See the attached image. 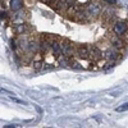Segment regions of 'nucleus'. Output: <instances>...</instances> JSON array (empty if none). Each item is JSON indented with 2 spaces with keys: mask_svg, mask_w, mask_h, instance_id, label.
Instances as JSON below:
<instances>
[{
  "mask_svg": "<svg viewBox=\"0 0 128 128\" xmlns=\"http://www.w3.org/2000/svg\"><path fill=\"white\" fill-rule=\"evenodd\" d=\"M102 12L101 9V5L98 4V3H90L87 6H86V14H87V18H98Z\"/></svg>",
  "mask_w": 128,
  "mask_h": 128,
  "instance_id": "nucleus-1",
  "label": "nucleus"
},
{
  "mask_svg": "<svg viewBox=\"0 0 128 128\" xmlns=\"http://www.w3.org/2000/svg\"><path fill=\"white\" fill-rule=\"evenodd\" d=\"M60 48H62V54L67 58H72L74 55V48L72 45V42L67 38H63L60 42Z\"/></svg>",
  "mask_w": 128,
  "mask_h": 128,
  "instance_id": "nucleus-2",
  "label": "nucleus"
},
{
  "mask_svg": "<svg viewBox=\"0 0 128 128\" xmlns=\"http://www.w3.org/2000/svg\"><path fill=\"white\" fill-rule=\"evenodd\" d=\"M113 31H114V35L122 37L128 34V24L126 22H123V20H118V22H115Z\"/></svg>",
  "mask_w": 128,
  "mask_h": 128,
  "instance_id": "nucleus-3",
  "label": "nucleus"
},
{
  "mask_svg": "<svg viewBox=\"0 0 128 128\" xmlns=\"http://www.w3.org/2000/svg\"><path fill=\"white\" fill-rule=\"evenodd\" d=\"M74 55L80 59H88L90 58V48L87 45H80L74 48Z\"/></svg>",
  "mask_w": 128,
  "mask_h": 128,
  "instance_id": "nucleus-4",
  "label": "nucleus"
},
{
  "mask_svg": "<svg viewBox=\"0 0 128 128\" xmlns=\"http://www.w3.org/2000/svg\"><path fill=\"white\" fill-rule=\"evenodd\" d=\"M102 54H104V58H106L108 60H116L119 58V51H118V49L114 48V46L106 49Z\"/></svg>",
  "mask_w": 128,
  "mask_h": 128,
  "instance_id": "nucleus-5",
  "label": "nucleus"
},
{
  "mask_svg": "<svg viewBox=\"0 0 128 128\" xmlns=\"http://www.w3.org/2000/svg\"><path fill=\"white\" fill-rule=\"evenodd\" d=\"M90 58H91L94 62H99L100 59L104 58V54H102V51H101L99 48L91 46V48H90Z\"/></svg>",
  "mask_w": 128,
  "mask_h": 128,
  "instance_id": "nucleus-6",
  "label": "nucleus"
},
{
  "mask_svg": "<svg viewBox=\"0 0 128 128\" xmlns=\"http://www.w3.org/2000/svg\"><path fill=\"white\" fill-rule=\"evenodd\" d=\"M73 20H76V22H83V20H86L87 19V14H86V10H83V9H78L76 13H74V16L70 18Z\"/></svg>",
  "mask_w": 128,
  "mask_h": 128,
  "instance_id": "nucleus-7",
  "label": "nucleus"
},
{
  "mask_svg": "<svg viewBox=\"0 0 128 128\" xmlns=\"http://www.w3.org/2000/svg\"><path fill=\"white\" fill-rule=\"evenodd\" d=\"M50 48H51V50H52V52H54L55 56L62 55V48H60V41H59V38L52 41L51 44H50Z\"/></svg>",
  "mask_w": 128,
  "mask_h": 128,
  "instance_id": "nucleus-8",
  "label": "nucleus"
},
{
  "mask_svg": "<svg viewBox=\"0 0 128 128\" xmlns=\"http://www.w3.org/2000/svg\"><path fill=\"white\" fill-rule=\"evenodd\" d=\"M23 6V0H10V10L12 12H18Z\"/></svg>",
  "mask_w": 128,
  "mask_h": 128,
  "instance_id": "nucleus-9",
  "label": "nucleus"
},
{
  "mask_svg": "<svg viewBox=\"0 0 128 128\" xmlns=\"http://www.w3.org/2000/svg\"><path fill=\"white\" fill-rule=\"evenodd\" d=\"M110 41H112V44H113V46L114 48H116V49H120V48H123L124 46V44L126 42L119 37V36H113V37H110Z\"/></svg>",
  "mask_w": 128,
  "mask_h": 128,
  "instance_id": "nucleus-10",
  "label": "nucleus"
},
{
  "mask_svg": "<svg viewBox=\"0 0 128 128\" xmlns=\"http://www.w3.org/2000/svg\"><path fill=\"white\" fill-rule=\"evenodd\" d=\"M28 32V27L24 23H19L16 26V34L17 35H26Z\"/></svg>",
  "mask_w": 128,
  "mask_h": 128,
  "instance_id": "nucleus-11",
  "label": "nucleus"
},
{
  "mask_svg": "<svg viewBox=\"0 0 128 128\" xmlns=\"http://www.w3.org/2000/svg\"><path fill=\"white\" fill-rule=\"evenodd\" d=\"M42 64H44V62H42L41 59H40V60L36 59L34 63H32V66H34V69H35V70H41L42 68H44V66H42Z\"/></svg>",
  "mask_w": 128,
  "mask_h": 128,
  "instance_id": "nucleus-12",
  "label": "nucleus"
},
{
  "mask_svg": "<svg viewBox=\"0 0 128 128\" xmlns=\"http://www.w3.org/2000/svg\"><path fill=\"white\" fill-rule=\"evenodd\" d=\"M58 63H59V66H60V67H68L69 64H70V59L66 56V58H63V59H59Z\"/></svg>",
  "mask_w": 128,
  "mask_h": 128,
  "instance_id": "nucleus-13",
  "label": "nucleus"
},
{
  "mask_svg": "<svg viewBox=\"0 0 128 128\" xmlns=\"http://www.w3.org/2000/svg\"><path fill=\"white\" fill-rule=\"evenodd\" d=\"M128 110V102H124L123 105L118 106V108L115 109V112H118V113H123V112H127Z\"/></svg>",
  "mask_w": 128,
  "mask_h": 128,
  "instance_id": "nucleus-14",
  "label": "nucleus"
},
{
  "mask_svg": "<svg viewBox=\"0 0 128 128\" xmlns=\"http://www.w3.org/2000/svg\"><path fill=\"white\" fill-rule=\"evenodd\" d=\"M102 2H105L106 4H109V5H115L116 4V0H102Z\"/></svg>",
  "mask_w": 128,
  "mask_h": 128,
  "instance_id": "nucleus-15",
  "label": "nucleus"
},
{
  "mask_svg": "<svg viewBox=\"0 0 128 128\" xmlns=\"http://www.w3.org/2000/svg\"><path fill=\"white\" fill-rule=\"evenodd\" d=\"M6 17H8V14H6L5 12H0V18L4 19V18H6Z\"/></svg>",
  "mask_w": 128,
  "mask_h": 128,
  "instance_id": "nucleus-16",
  "label": "nucleus"
},
{
  "mask_svg": "<svg viewBox=\"0 0 128 128\" xmlns=\"http://www.w3.org/2000/svg\"><path fill=\"white\" fill-rule=\"evenodd\" d=\"M42 2H44V3H46V4H51L52 2H54V0H42Z\"/></svg>",
  "mask_w": 128,
  "mask_h": 128,
  "instance_id": "nucleus-17",
  "label": "nucleus"
},
{
  "mask_svg": "<svg viewBox=\"0 0 128 128\" xmlns=\"http://www.w3.org/2000/svg\"><path fill=\"white\" fill-rule=\"evenodd\" d=\"M14 127H17V126H14V124H9V126H5V128H14Z\"/></svg>",
  "mask_w": 128,
  "mask_h": 128,
  "instance_id": "nucleus-18",
  "label": "nucleus"
}]
</instances>
